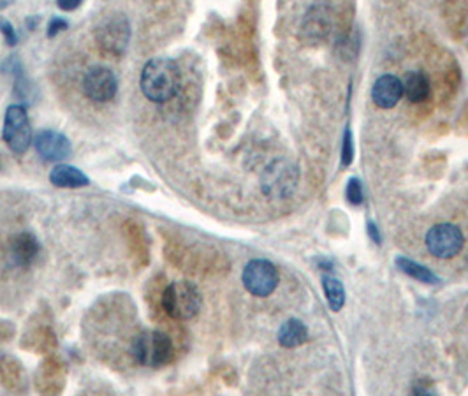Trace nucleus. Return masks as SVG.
<instances>
[{
    "mask_svg": "<svg viewBox=\"0 0 468 396\" xmlns=\"http://www.w3.org/2000/svg\"><path fill=\"white\" fill-rule=\"evenodd\" d=\"M141 92L152 103L164 104L178 93L182 85V76L175 60L171 59H152L146 62L141 73Z\"/></svg>",
    "mask_w": 468,
    "mask_h": 396,
    "instance_id": "nucleus-1",
    "label": "nucleus"
},
{
    "mask_svg": "<svg viewBox=\"0 0 468 396\" xmlns=\"http://www.w3.org/2000/svg\"><path fill=\"white\" fill-rule=\"evenodd\" d=\"M132 356L139 365L158 368L173 360V343L162 331H143L132 342Z\"/></svg>",
    "mask_w": 468,
    "mask_h": 396,
    "instance_id": "nucleus-2",
    "label": "nucleus"
},
{
    "mask_svg": "<svg viewBox=\"0 0 468 396\" xmlns=\"http://www.w3.org/2000/svg\"><path fill=\"white\" fill-rule=\"evenodd\" d=\"M162 307H164L166 314L173 319L188 320L198 315L199 308H201V294L190 282H173L162 294Z\"/></svg>",
    "mask_w": 468,
    "mask_h": 396,
    "instance_id": "nucleus-3",
    "label": "nucleus"
},
{
    "mask_svg": "<svg viewBox=\"0 0 468 396\" xmlns=\"http://www.w3.org/2000/svg\"><path fill=\"white\" fill-rule=\"evenodd\" d=\"M2 136L11 152L16 156H21L29 150L32 143V126L24 106L13 104L7 108Z\"/></svg>",
    "mask_w": 468,
    "mask_h": 396,
    "instance_id": "nucleus-4",
    "label": "nucleus"
},
{
    "mask_svg": "<svg viewBox=\"0 0 468 396\" xmlns=\"http://www.w3.org/2000/svg\"><path fill=\"white\" fill-rule=\"evenodd\" d=\"M297 178L300 175H297L296 166L290 164L289 161H277L266 168L260 180V187L264 194L270 198L284 199L294 192Z\"/></svg>",
    "mask_w": 468,
    "mask_h": 396,
    "instance_id": "nucleus-5",
    "label": "nucleus"
},
{
    "mask_svg": "<svg viewBox=\"0 0 468 396\" xmlns=\"http://www.w3.org/2000/svg\"><path fill=\"white\" fill-rule=\"evenodd\" d=\"M131 39L129 20L123 14L108 18L97 30V44L101 51L108 56H122Z\"/></svg>",
    "mask_w": 468,
    "mask_h": 396,
    "instance_id": "nucleus-6",
    "label": "nucleus"
},
{
    "mask_svg": "<svg viewBox=\"0 0 468 396\" xmlns=\"http://www.w3.org/2000/svg\"><path fill=\"white\" fill-rule=\"evenodd\" d=\"M465 245L462 229L454 224H437L426 233V248L439 259H451L462 252Z\"/></svg>",
    "mask_w": 468,
    "mask_h": 396,
    "instance_id": "nucleus-7",
    "label": "nucleus"
},
{
    "mask_svg": "<svg viewBox=\"0 0 468 396\" xmlns=\"http://www.w3.org/2000/svg\"><path fill=\"white\" fill-rule=\"evenodd\" d=\"M241 280L248 293L258 298H266L277 289L278 271L273 263L266 259H254L245 266Z\"/></svg>",
    "mask_w": 468,
    "mask_h": 396,
    "instance_id": "nucleus-8",
    "label": "nucleus"
},
{
    "mask_svg": "<svg viewBox=\"0 0 468 396\" xmlns=\"http://www.w3.org/2000/svg\"><path fill=\"white\" fill-rule=\"evenodd\" d=\"M118 81L115 73L108 67H92L83 78V92L93 103H108L116 96Z\"/></svg>",
    "mask_w": 468,
    "mask_h": 396,
    "instance_id": "nucleus-9",
    "label": "nucleus"
},
{
    "mask_svg": "<svg viewBox=\"0 0 468 396\" xmlns=\"http://www.w3.org/2000/svg\"><path fill=\"white\" fill-rule=\"evenodd\" d=\"M333 29V14L326 4H315L307 11L301 24V37L308 44L320 43L330 36Z\"/></svg>",
    "mask_w": 468,
    "mask_h": 396,
    "instance_id": "nucleus-10",
    "label": "nucleus"
},
{
    "mask_svg": "<svg viewBox=\"0 0 468 396\" xmlns=\"http://www.w3.org/2000/svg\"><path fill=\"white\" fill-rule=\"evenodd\" d=\"M34 146H36L37 153L48 162H60L73 152L69 138H66L62 132L51 129L37 132V136L34 138Z\"/></svg>",
    "mask_w": 468,
    "mask_h": 396,
    "instance_id": "nucleus-11",
    "label": "nucleus"
},
{
    "mask_svg": "<svg viewBox=\"0 0 468 396\" xmlns=\"http://www.w3.org/2000/svg\"><path fill=\"white\" fill-rule=\"evenodd\" d=\"M403 97V81L392 74H384L373 83L372 99L379 108L391 109L402 101Z\"/></svg>",
    "mask_w": 468,
    "mask_h": 396,
    "instance_id": "nucleus-12",
    "label": "nucleus"
},
{
    "mask_svg": "<svg viewBox=\"0 0 468 396\" xmlns=\"http://www.w3.org/2000/svg\"><path fill=\"white\" fill-rule=\"evenodd\" d=\"M39 241L29 233H21L11 243V259L18 266H30L39 254Z\"/></svg>",
    "mask_w": 468,
    "mask_h": 396,
    "instance_id": "nucleus-13",
    "label": "nucleus"
},
{
    "mask_svg": "<svg viewBox=\"0 0 468 396\" xmlns=\"http://www.w3.org/2000/svg\"><path fill=\"white\" fill-rule=\"evenodd\" d=\"M50 182L60 188H79L90 183L88 176L83 175L78 168L67 164H58L51 169Z\"/></svg>",
    "mask_w": 468,
    "mask_h": 396,
    "instance_id": "nucleus-14",
    "label": "nucleus"
},
{
    "mask_svg": "<svg viewBox=\"0 0 468 396\" xmlns=\"http://www.w3.org/2000/svg\"><path fill=\"white\" fill-rule=\"evenodd\" d=\"M308 338V330L300 319H289L287 323L282 324V328L278 330V343L287 349H292V347L301 345V343L307 342Z\"/></svg>",
    "mask_w": 468,
    "mask_h": 396,
    "instance_id": "nucleus-15",
    "label": "nucleus"
},
{
    "mask_svg": "<svg viewBox=\"0 0 468 396\" xmlns=\"http://www.w3.org/2000/svg\"><path fill=\"white\" fill-rule=\"evenodd\" d=\"M403 96L410 103H422L429 96V81L422 73H410L407 74L403 81Z\"/></svg>",
    "mask_w": 468,
    "mask_h": 396,
    "instance_id": "nucleus-16",
    "label": "nucleus"
},
{
    "mask_svg": "<svg viewBox=\"0 0 468 396\" xmlns=\"http://www.w3.org/2000/svg\"><path fill=\"white\" fill-rule=\"evenodd\" d=\"M396 266H398L403 273L416 278V280L422 282V284H439V277H437L432 270H428V268L422 266V264L412 261V259L396 258Z\"/></svg>",
    "mask_w": 468,
    "mask_h": 396,
    "instance_id": "nucleus-17",
    "label": "nucleus"
},
{
    "mask_svg": "<svg viewBox=\"0 0 468 396\" xmlns=\"http://www.w3.org/2000/svg\"><path fill=\"white\" fill-rule=\"evenodd\" d=\"M322 288L331 310L333 312L342 310V307L345 305V289H343L342 282H340L338 278L331 277V275H324Z\"/></svg>",
    "mask_w": 468,
    "mask_h": 396,
    "instance_id": "nucleus-18",
    "label": "nucleus"
},
{
    "mask_svg": "<svg viewBox=\"0 0 468 396\" xmlns=\"http://www.w3.org/2000/svg\"><path fill=\"white\" fill-rule=\"evenodd\" d=\"M347 199H349V203L350 205H361V203H363V198H365V194H363V185H361V182L357 178H352L349 182V185H347Z\"/></svg>",
    "mask_w": 468,
    "mask_h": 396,
    "instance_id": "nucleus-19",
    "label": "nucleus"
},
{
    "mask_svg": "<svg viewBox=\"0 0 468 396\" xmlns=\"http://www.w3.org/2000/svg\"><path fill=\"white\" fill-rule=\"evenodd\" d=\"M354 157V148H352V132L350 129H345V134H343V141H342V164L349 166L352 162Z\"/></svg>",
    "mask_w": 468,
    "mask_h": 396,
    "instance_id": "nucleus-20",
    "label": "nucleus"
},
{
    "mask_svg": "<svg viewBox=\"0 0 468 396\" xmlns=\"http://www.w3.org/2000/svg\"><path fill=\"white\" fill-rule=\"evenodd\" d=\"M0 32L4 34V37H6V43L9 44V46H14V44L18 43L16 30H14V26L11 25L9 21H6V20H0Z\"/></svg>",
    "mask_w": 468,
    "mask_h": 396,
    "instance_id": "nucleus-21",
    "label": "nucleus"
},
{
    "mask_svg": "<svg viewBox=\"0 0 468 396\" xmlns=\"http://www.w3.org/2000/svg\"><path fill=\"white\" fill-rule=\"evenodd\" d=\"M67 29V21L63 18H53L48 25V37H55L56 34H60L62 30Z\"/></svg>",
    "mask_w": 468,
    "mask_h": 396,
    "instance_id": "nucleus-22",
    "label": "nucleus"
},
{
    "mask_svg": "<svg viewBox=\"0 0 468 396\" xmlns=\"http://www.w3.org/2000/svg\"><path fill=\"white\" fill-rule=\"evenodd\" d=\"M83 0H56V6L62 11H74L81 6Z\"/></svg>",
    "mask_w": 468,
    "mask_h": 396,
    "instance_id": "nucleus-23",
    "label": "nucleus"
},
{
    "mask_svg": "<svg viewBox=\"0 0 468 396\" xmlns=\"http://www.w3.org/2000/svg\"><path fill=\"white\" fill-rule=\"evenodd\" d=\"M368 235L372 236V240L375 241L377 245L380 243V235H379V231H377V225L373 224V222H370V224H368Z\"/></svg>",
    "mask_w": 468,
    "mask_h": 396,
    "instance_id": "nucleus-24",
    "label": "nucleus"
},
{
    "mask_svg": "<svg viewBox=\"0 0 468 396\" xmlns=\"http://www.w3.org/2000/svg\"><path fill=\"white\" fill-rule=\"evenodd\" d=\"M13 2L14 0H0V11L6 9V7H9Z\"/></svg>",
    "mask_w": 468,
    "mask_h": 396,
    "instance_id": "nucleus-25",
    "label": "nucleus"
}]
</instances>
